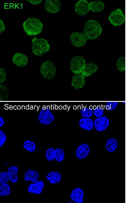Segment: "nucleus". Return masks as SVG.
<instances>
[{
    "label": "nucleus",
    "mask_w": 126,
    "mask_h": 203,
    "mask_svg": "<svg viewBox=\"0 0 126 203\" xmlns=\"http://www.w3.org/2000/svg\"><path fill=\"white\" fill-rule=\"evenodd\" d=\"M6 141V136L4 132L0 130V147H1Z\"/></svg>",
    "instance_id": "nucleus-34"
},
{
    "label": "nucleus",
    "mask_w": 126,
    "mask_h": 203,
    "mask_svg": "<svg viewBox=\"0 0 126 203\" xmlns=\"http://www.w3.org/2000/svg\"><path fill=\"white\" fill-rule=\"evenodd\" d=\"M44 6L45 9L47 12L55 13L60 11L61 4L58 0H45Z\"/></svg>",
    "instance_id": "nucleus-10"
},
{
    "label": "nucleus",
    "mask_w": 126,
    "mask_h": 203,
    "mask_svg": "<svg viewBox=\"0 0 126 203\" xmlns=\"http://www.w3.org/2000/svg\"><path fill=\"white\" fill-rule=\"evenodd\" d=\"M4 122L3 118L0 117V127H1L4 124Z\"/></svg>",
    "instance_id": "nucleus-37"
},
{
    "label": "nucleus",
    "mask_w": 126,
    "mask_h": 203,
    "mask_svg": "<svg viewBox=\"0 0 126 203\" xmlns=\"http://www.w3.org/2000/svg\"><path fill=\"white\" fill-rule=\"evenodd\" d=\"M108 20L113 26H119L124 23L125 16L121 10L118 8L110 13L108 17Z\"/></svg>",
    "instance_id": "nucleus-6"
},
{
    "label": "nucleus",
    "mask_w": 126,
    "mask_h": 203,
    "mask_svg": "<svg viewBox=\"0 0 126 203\" xmlns=\"http://www.w3.org/2000/svg\"><path fill=\"white\" fill-rule=\"evenodd\" d=\"M38 118L41 123L44 124H48L53 121L54 116L51 112L50 109L47 108L41 110Z\"/></svg>",
    "instance_id": "nucleus-9"
},
{
    "label": "nucleus",
    "mask_w": 126,
    "mask_h": 203,
    "mask_svg": "<svg viewBox=\"0 0 126 203\" xmlns=\"http://www.w3.org/2000/svg\"><path fill=\"white\" fill-rule=\"evenodd\" d=\"M98 68L97 66L94 63H88L86 64L81 75L84 77H89L94 73Z\"/></svg>",
    "instance_id": "nucleus-14"
},
{
    "label": "nucleus",
    "mask_w": 126,
    "mask_h": 203,
    "mask_svg": "<svg viewBox=\"0 0 126 203\" xmlns=\"http://www.w3.org/2000/svg\"><path fill=\"white\" fill-rule=\"evenodd\" d=\"M86 64L85 60L83 57L77 56L74 57L71 59L70 67L73 73L77 75L81 73Z\"/></svg>",
    "instance_id": "nucleus-5"
},
{
    "label": "nucleus",
    "mask_w": 126,
    "mask_h": 203,
    "mask_svg": "<svg viewBox=\"0 0 126 203\" xmlns=\"http://www.w3.org/2000/svg\"><path fill=\"white\" fill-rule=\"evenodd\" d=\"M18 170V167L16 166H11L8 169L7 172L10 176V181L12 183H16L18 181V178L17 174Z\"/></svg>",
    "instance_id": "nucleus-22"
},
{
    "label": "nucleus",
    "mask_w": 126,
    "mask_h": 203,
    "mask_svg": "<svg viewBox=\"0 0 126 203\" xmlns=\"http://www.w3.org/2000/svg\"><path fill=\"white\" fill-rule=\"evenodd\" d=\"M74 10L78 15L83 16L86 15L90 10L89 3L86 0H79L75 4Z\"/></svg>",
    "instance_id": "nucleus-8"
},
{
    "label": "nucleus",
    "mask_w": 126,
    "mask_h": 203,
    "mask_svg": "<svg viewBox=\"0 0 126 203\" xmlns=\"http://www.w3.org/2000/svg\"><path fill=\"white\" fill-rule=\"evenodd\" d=\"M117 69L121 72H122L125 70V58L124 57H121L117 60Z\"/></svg>",
    "instance_id": "nucleus-26"
},
{
    "label": "nucleus",
    "mask_w": 126,
    "mask_h": 203,
    "mask_svg": "<svg viewBox=\"0 0 126 203\" xmlns=\"http://www.w3.org/2000/svg\"><path fill=\"white\" fill-rule=\"evenodd\" d=\"M55 150L52 148L48 149L45 153L46 157L49 161H52L54 158Z\"/></svg>",
    "instance_id": "nucleus-29"
},
{
    "label": "nucleus",
    "mask_w": 126,
    "mask_h": 203,
    "mask_svg": "<svg viewBox=\"0 0 126 203\" xmlns=\"http://www.w3.org/2000/svg\"><path fill=\"white\" fill-rule=\"evenodd\" d=\"M27 1L33 5H36L41 3L42 0H27Z\"/></svg>",
    "instance_id": "nucleus-36"
},
{
    "label": "nucleus",
    "mask_w": 126,
    "mask_h": 203,
    "mask_svg": "<svg viewBox=\"0 0 126 203\" xmlns=\"http://www.w3.org/2000/svg\"><path fill=\"white\" fill-rule=\"evenodd\" d=\"M11 192L9 185L5 183L0 185V194L2 196H4L9 194Z\"/></svg>",
    "instance_id": "nucleus-24"
},
{
    "label": "nucleus",
    "mask_w": 126,
    "mask_h": 203,
    "mask_svg": "<svg viewBox=\"0 0 126 203\" xmlns=\"http://www.w3.org/2000/svg\"><path fill=\"white\" fill-rule=\"evenodd\" d=\"M117 145V142L115 139L114 138H110L106 142V148L108 151L112 152L116 150Z\"/></svg>",
    "instance_id": "nucleus-23"
},
{
    "label": "nucleus",
    "mask_w": 126,
    "mask_h": 203,
    "mask_svg": "<svg viewBox=\"0 0 126 203\" xmlns=\"http://www.w3.org/2000/svg\"><path fill=\"white\" fill-rule=\"evenodd\" d=\"M90 10L94 12L98 13L101 11L105 7L104 3L100 1H90L89 3Z\"/></svg>",
    "instance_id": "nucleus-18"
},
{
    "label": "nucleus",
    "mask_w": 126,
    "mask_h": 203,
    "mask_svg": "<svg viewBox=\"0 0 126 203\" xmlns=\"http://www.w3.org/2000/svg\"><path fill=\"white\" fill-rule=\"evenodd\" d=\"M70 39L72 44L75 47H80L84 45L88 39L83 33L74 32L70 36Z\"/></svg>",
    "instance_id": "nucleus-7"
},
{
    "label": "nucleus",
    "mask_w": 126,
    "mask_h": 203,
    "mask_svg": "<svg viewBox=\"0 0 126 203\" xmlns=\"http://www.w3.org/2000/svg\"><path fill=\"white\" fill-rule=\"evenodd\" d=\"M90 152L89 146L87 144H81L77 149L76 155L80 159H83L85 158Z\"/></svg>",
    "instance_id": "nucleus-16"
},
{
    "label": "nucleus",
    "mask_w": 126,
    "mask_h": 203,
    "mask_svg": "<svg viewBox=\"0 0 126 203\" xmlns=\"http://www.w3.org/2000/svg\"><path fill=\"white\" fill-rule=\"evenodd\" d=\"M6 72L3 68H0V82L2 83L6 80Z\"/></svg>",
    "instance_id": "nucleus-33"
},
{
    "label": "nucleus",
    "mask_w": 126,
    "mask_h": 203,
    "mask_svg": "<svg viewBox=\"0 0 126 203\" xmlns=\"http://www.w3.org/2000/svg\"><path fill=\"white\" fill-rule=\"evenodd\" d=\"M84 193L83 190L80 188L74 189L71 194V199L77 203H82Z\"/></svg>",
    "instance_id": "nucleus-17"
},
{
    "label": "nucleus",
    "mask_w": 126,
    "mask_h": 203,
    "mask_svg": "<svg viewBox=\"0 0 126 203\" xmlns=\"http://www.w3.org/2000/svg\"><path fill=\"white\" fill-rule=\"evenodd\" d=\"M32 49L35 55L41 56L49 51L50 45L47 41L43 38L34 37L32 40Z\"/></svg>",
    "instance_id": "nucleus-3"
},
{
    "label": "nucleus",
    "mask_w": 126,
    "mask_h": 203,
    "mask_svg": "<svg viewBox=\"0 0 126 203\" xmlns=\"http://www.w3.org/2000/svg\"><path fill=\"white\" fill-rule=\"evenodd\" d=\"M24 148L30 152L34 151L36 149V145L34 143L30 140H27L23 144Z\"/></svg>",
    "instance_id": "nucleus-25"
},
{
    "label": "nucleus",
    "mask_w": 126,
    "mask_h": 203,
    "mask_svg": "<svg viewBox=\"0 0 126 203\" xmlns=\"http://www.w3.org/2000/svg\"><path fill=\"white\" fill-rule=\"evenodd\" d=\"M104 111L100 106H98L94 109L93 113L97 117L101 116L104 114Z\"/></svg>",
    "instance_id": "nucleus-31"
},
{
    "label": "nucleus",
    "mask_w": 126,
    "mask_h": 203,
    "mask_svg": "<svg viewBox=\"0 0 126 203\" xmlns=\"http://www.w3.org/2000/svg\"><path fill=\"white\" fill-rule=\"evenodd\" d=\"M10 177L7 172H3L0 173V184H3L8 182Z\"/></svg>",
    "instance_id": "nucleus-28"
},
{
    "label": "nucleus",
    "mask_w": 126,
    "mask_h": 203,
    "mask_svg": "<svg viewBox=\"0 0 126 203\" xmlns=\"http://www.w3.org/2000/svg\"><path fill=\"white\" fill-rule=\"evenodd\" d=\"M46 178L51 184H54L60 182L62 177L59 173L54 171L49 172Z\"/></svg>",
    "instance_id": "nucleus-21"
},
{
    "label": "nucleus",
    "mask_w": 126,
    "mask_h": 203,
    "mask_svg": "<svg viewBox=\"0 0 126 203\" xmlns=\"http://www.w3.org/2000/svg\"><path fill=\"white\" fill-rule=\"evenodd\" d=\"M24 32L29 36L36 35L42 31L43 25L41 22L35 17L30 18L23 24Z\"/></svg>",
    "instance_id": "nucleus-2"
},
{
    "label": "nucleus",
    "mask_w": 126,
    "mask_h": 203,
    "mask_svg": "<svg viewBox=\"0 0 126 203\" xmlns=\"http://www.w3.org/2000/svg\"><path fill=\"white\" fill-rule=\"evenodd\" d=\"M40 72L45 78L48 79H51L55 75L56 68L52 62L50 61H47L42 64Z\"/></svg>",
    "instance_id": "nucleus-4"
},
{
    "label": "nucleus",
    "mask_w": 126,
    "mask_h": 203,
    "mask_svg": "<svg viewBox=\"0 0 126 203\" xmlns=\"http://www.w3.org/2000/svg\"><path fill=\"white\" fill-rule=\"evenodd\" d=\"M68 203H74V202H69Z\"/></svg>",
    "instance_id": "nucleus-38"
},
{
    "label": "nucleus",
    "mask_w": 126,
    "mask_h": 203,
    "mask_svg": "<svg viewBox=\"0 0 126 203\" xmlns=\"http://www.w3.org/2000/svg\"><path fill=\"white\" fill-rule=\"evenodd\" d=\"M109 121L108 118L105 116H101L96 118L94 122L95 129L100 132L105 130L108 127Z\"/></svg>",
    "instance_id": "nucleus-11"
},
{
    "label": "nucleus",
    "mask_w": 126,
    "mask_h": 203,
    "mask_svg": "<svg viewBox=\"0 0 126 203\" xmlns=\"http://www.w3.org/2000/svg\"><path fill=\"white\" fill-rule=\"evenodd\" d=\"M5 27L3 21L0 19V34H1L5 30Z\"/></svg>",
    "instance_id": "nucleus-35"
},
{
    "label": "nucleus",
    "mask_w": 126,
    "mask_h": 203,
    "mask_svg": "<svg viewBox=\"0 0 126 203\" xmlns=\"http://www.w3.org/2000/svg\"><path fill=\"white\" fill-rule=\"evenodd\" d=\"M37 172L31 170H27L25 173L24 178L26 181H31L33 183L37 182L39 178Z\"/></svg>",
    "instance_id": "nucleus-20"
},
{
    "label": "nucleus",
    "mask_w": 126,
    "mask_h": 203,
    "mask_svg": "<svg viewBox=\"0 0 126 203\" xmlns=\"http://www.w3.org/2000/svg\"><path fill=\"white\" fill-rule=\"evenodd\" d=\"M118 104L117 102H108L106 104V108L109 110H112L115 109L117 107Z\"/></svg>",
    "instance_id": "nucleus-32"
},
{
    "label": "nucleus",
    "mask_w": 126,
    "mask_h": 203,
    "mask_svg": "<svg viewBox=\"0 0 126 203\" xmlns=\"http://www.w3.org/2000/svg\"><path fill=\"white\" fill-rule=\"evenodd\" d=\"M12 61L16 66L22 67L27 64L28 60L27 56L25 55L18 53L15 54L13 56Z\"/></svg>",
    "instance_id": "nucleus-12"
},
{
    "label": "nucleus",
    "mask_w": 126,
    "mask_h": 203,
    "mask_svg": "<svg viewBox=\"0 0 126 203\" xmlns=\"http://www.w3.org/2000/svg\"><path fill=\"white\" fill-rule=\"evenodd\" d=\"M79 125L81 128L88 130H92L94 126L92 120L88 118H83L81 119L79 121Z\"/></svg>",
    "instance_id": "nucleus-19"
},
{
    "label": "nucleus",
    "mask_w": 126,
    "mask_h": 203,
    "mask_svg": "<svg viewBox=\"0 0 126 203\" xmlns=\"http://www.w3.org/2000/svg\"><path fill=\"white\" fill-rule=\"evenodd\" d=\"M44 186L43 182L42 181L39 180L35 182L34 184H30L27 190L30 193L39 194L42 192Z\"/></svg>",
    "instance_id": "nucleus-13"
},
{
    "label": "nucleus",
    "mask_w": 126,
    "mask_h": 203,
    "mask_svg": "<svg viewBox=\"0 0 126 203\" xmlns=\"http://www.w3.org/2000/svg\"><path fill=\"white\" fill-rule=\"evenodd\" d=\"M81 114L84 117L89 118L93 115V111L92 109L89 108H85L81 110Z\"/></svg>",
    "instance_id": "nucleus-30"
},
{
    "label": "nucleus",
    "mask_w": 126,
    "mask_h": 203,
    "mask_svg": "<svg viewBox=\"0 0 126 203\" xmlns=\"http://www.w3.org/2000/svg\"><path fill=\"white\" fill-rule=\"evenodd\" d=\"M123 103H125V102H123Z\"/></svg>",
    "instance_id": "nucleus-39"
},
{
    "label": "nucleus",
    "mask_w": 126,
    "mask_h": 203,
    "mask_svg": "<svg viewBox=\"0 0 126 203\" xmlns=\"http://www.w3.org/2000/svg\"><path fill=\"white\" fill-rule=\"evenodd\" d=\"M83 31L84 34L88 39L93 40L97 39L101 34L102 29L98 22L90 19L85 23Z\"/></svg>",
    "instance_id": "nucleus-1"
},
{
    "label": "nucleus",
    "mask_w": 126,
    "mask_h": 203,
    "mask_svg": "<svg viewBox=\"0 0 126 203\" xmlns=\"http://www.w3.org/2000/svg\"><path fill=\"white\" fill-rule=\"evenodd\" d=\"M54 158L57 161L61 162L64 158V151L61 148H58L55 150Z\"/></svg>",
    "instance_id": "nucleus-27"
},
{
    "label": "nucleus",
    "mask_w": 126,
    "mask_h": 203,
    "mask_svg": "<svg viewBox=\"0 0 126 203\" xmlns=\"http://www.w3.org/2000/svg\"><path fill=\"white\" fill-rule=\"evenodd\" d=\"M85 81L84 77L81 75H74L72 79L71 84L75 89L82 88L85 85Z\"/></svg>",
    "instance_id": "nucleus-15"
}]
</instances>
